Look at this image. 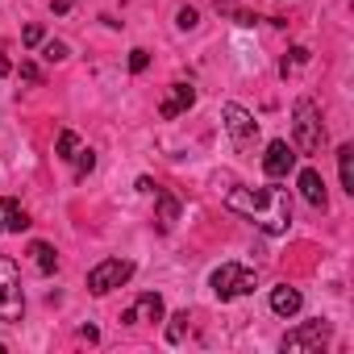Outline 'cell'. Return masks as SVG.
<instances>
[{
	"instance_id": "cell-17",
	"label": "cell",
	"mask_w": 354,
	"mask_h": 354,
	"mask_svg": "<svg viewBox=\"0 0 354 354\" xmlns=\"http://www.w3.org/2000/svg\"><path fill=\"white\" fill-rule=\"evenodd\" d=\"M75 150H80V138H75L71 129H63V133H59V142H55V154L71 162V154H75Z\"/></svg>"
},
{
	"instance_id": "cell-21",
	"label": "cell",
	"mask_w": 354,
	"mask_h": 354,
	"mask_svg": "<svg viewBox=\"0 0 354 354\" xmlns=\"http://www.w3.org/2000/svg\"><path fill=\"white\" fill-rule=\"evenodd\" d=\"M42 59H46V63H63V59H67V46L50 38V42H42Z\"/></svg>"
},
{
	"instance_id": "cell-22",
	"label": "cell",
	"mask_w": 354,
	"mask_h": 354,
	"mask_svg": "<svg viewBox=\"0 0 354 354\" xmlns=\"http://www.w3.org/2000/svg\"><path fill=\"white\" fill-rule=\"evenodd\" d=\"M304 63H308V50H304V46H296V50H292V59H283V63H279V71H283V75H292V71H296V67H304Z\"/></svg>"
},
{
	"instance_id": "cell-6",
	"label": "cell",
	"mask_w": 354,
	"mask_h": 354,
	"mask_svg": "<svg viewBox=\"0 0 354 354\" xmlns=\"http://www.w3.org/2000/svg\"><path fill=\"white\" fill-rule=\"evenodd\" d=\"M221 117H225V129H230V138H234L238 146H254V138H259V121H254L242 104H225Z\"/></svg>"
},
{
	"instance_id": "cell-23",
	"label": "cell",
	"mask_w": 354,
	"mask_h": 354,
	"mask_svg": "<svg viewBox=\"0 0 354 354\" xmlns=\"http://www.w3.org/2000/svg\"><path fill=\"white\" fill-rule=\"evenodd\" d=\"M146 67H150V50H142V46H138V50H129V71L138 75V71H146Z\"/></svg>"
},
{
	"instance_id": "cell-5",
	"label": "cell",
	"mask_w": 354,
	"mask_h": 354,
	"mask_svg": "<svg viewBox=\"0 0 354 354\" xmlns=\"http://www.w3.org/2000/svg\"><path fill=\"white\" fill-rule=\"evenodd\" d=\"M329 333H333V329H329V321H304L300 329L283 333V342H279V346H283L288 354H317V350L329 342Z\"/></svg>"
},
{
	"instance_id": "cell-24",
	"label": "cell",
	"mask_w": 354,
	"mask_h": 354,
	"mask_svg": "<svg viewBox=\"0 0 354 354\" xmlns=\"http://www.w3.org/2000/svg\"><path fill=\"white\" fill-rule=\"evenodd\" d=\"M26 46H42V26H26Z\"/></svg>"
},
{
	"instance_id": "cell-10",
	"label": "cell",
	"mask_w": 354,
	"mask_h": 354,
	"mask_svg": "<svg viewBox=\"0 0 354 354\" xmlns=\"http://www.w3.org/2000/svg\"><path fill=\"white\" fill-rule=\"evenodd\" d=\"M125 325H142V321H162V296L158 292H146V296H138L133 300V308L121 317Z\"/></svg>"
},
{
	"instance_id": "cell-28",
	"label": "cell",
	"mask_w": 354,
	"mask_h": 354,
	"mask_svg": "<svg viewBox=\"0 0 354 354\" xmlns=\"http://www.w3.org/2000/svg\"><path fill=\"white\" fill-rule=\"evenodd\" d=\"M0 50H5V46H0ZM9 71H13V67H9V59L0 55V75H9Z\"/></svg>"
},
{
	"instance_id": "cell-25",
	"label": "cell",
	"mask_w": 354,
	"mask_h": 354,
	"mask_svg": "<svg viewBox=\"0 0 354 354\" xmlns=\"http://www.w3.org/2000/svg\"><path fill=\"white\" fill-rule=\"evenodd\" d=\"M21 80H30V84H42V71H38L34 63H21Z\"/></svg>"
},
{
	"instance_id": "cell-26",
	"label": "cell",
	"mask_w": 354,
	"mask_h": 354,
	"mask_svg": "<svg viewBox=\"0 0 354 354\" xmlns=\"http://www.w3.org/2000/svg\"><path fill=\"white\" fill-rule=\"evenodd\" d=\"M234 17H238V26H254V21H263L259 13H242V9H234Z\"/></svg>"
},
{
	"instance_id": "cell-15",
	"label": "cell",
	"mask_w": 354,
	"mask_h": 354,
	"mask_svg": "<svg viewBox=\"0 0 354 354\" xmlns=\"http://www.w3.org/2000/svg\"><path fill=\"white\" fill-rule=\"evenodd\" d=\"M337 175H342V188L354 196V146H337Z\"/></svg>"
},
{
	"instance_id": "cell-1",
	"label": "cell",
	"mask_w": 354,
	"mask_h": 354,
	"mask_svg": "<svg viewBox=\"0 0 354 354\" xmlns=\"http://www.w3.org/2000/svg\"><path fill=\"white\" fill-rule=\"evenodd\" d=\"M292 129H296V146L300 154H317L325 146V125H321V109L313 100H296L292 109Z\"/></svg>"
},
{
	"instance_id": "cell-27",
	"label": "cell",
	"mask_w": 354,
	"mask_h": 354,
	"mask_svg": "<svg viewBox=\"0 0 354 354\" xmlns=\"http://www.w3.org/2000/svg\"><path fill=\"white\" fill-rule=\"evenodd\" d=\"M213 5H217V13H234V9H238V0H213Z\"/></svg>"
},
{
	"instance_id": "cell-7",
	"label": "cell",
	"mask_w": 354,
	"mask_h": 354,
	"mask_svg": "<svg viewBox=\"0 0 354 354\" xmlns=\"http://www.w3.org/2000/svg\"><path fill=\"white\" fill-rule=\"evenodd\" d=\"M225 205L234 209V213H246V217H263L267 213V205H271V188H234L230 196H225Z\"/></svg>"
},
{
	"instance_id": "cell-11",
	"label": "cell",
	"mask_w": 354,
	"mask_h": 354,
	"mask_svg": "<svg viewBox=\"0 0 354 354\" xmlns=\"http://www.w3.org/2000/svg\"><path fill=\"white\" fill-rule=\"evenodd\" d=\"M300 196H304L313 209H321V213H325V205H329V196H325V180H321L313 167L300 171Z\"/></svg>"
},
{
	"instance_id": "cell-18",
	"label": "cell",
	"mask_w": 354,
	"mask_h": 354,
	"mask_svg": "<svg viewBox=\"0 0 354 354\" xmlns=\"http://www.w3.org/2000/svg\"><path fill=\"white\" fill-rule=\"evenodd\" d=\"M184 333H188V313H175L167 325V342H184Z\"/></svg>"
},
{
	"instance_id": "cell-8",
	"label": "cell",
	"mask_w": 354,
	"mask_h": 354,
	"mask_svg": "<svg viewBox=\"0 0 354 354\" xmlns=\"http://www.w3.org/2000/svg\"><path fill=\"white\" fill-rule=\"evenodd\" d=\"M292 167H296V150H292L283 138H275V142L267 146V154H263V171L271 175V180H283Z\"/></svg>"
},
{
	"instance_id": "cell-16",
	"label": "cell",
	"mask_w": 354,
	"mask_h": 354,
	"mask_svg": "<svg viewBox=\"0 0 354 354\" xmlns=\"http://www.w3.org/2000/svg\"><path fill=\"white\" fill-rule=\"evenodd\" d=\"M30 254H34L38 271H46V275L59 267V254H55V246H50V242H34V246H30Z\"/></svg>"
},
{
	"instance_id": "cell-4",
	"label": "cell",
	"mask_w": 354,
	"mask_h": 354,
	"mask_svg": "<svg viewBox=\"0 0 354 354\" xmlns=\"http://www.w3.org/2000/svg\"><path fill=\"white\" fill-rule=\"evenodd\" d=\"M129 275H133V263H129V259H104V263H96V267L88 271V292H92V296H109V292L121 288Z\"/></svg>"
},
{
	"instance_id": "cell-2",
	"label": "cell",
	"mask_w": 354,
	"mask_h": 354,
	"mask_svg": "<svg viewBox=\"0 0 354 354\" xmlns=\"http://www.w3.org/2000/svg\"><path fill=\"white\" fill-rule=\"evenodd\" d=\"M26 296H21V271L9 254H0V321H21Z\"/></svg>"
},
{
	"instance_id": "cell-9",
	"label": "cell",
	"mask_w": 354,
	"mask_h": 354,
	"mask_svg": "<svg viewBox=\"0 0 354 354\" xmlns=\"http://www.w3.org/2000/svg\"><path fill=\"white\" fill-rule=\"evenodd\" d=\"M196 104V88L192 84H171V92H167V100L158 104V117H180V113H188Z\"/></svg>"
},
{
	"instance_id": "cell-3",
	"label": "cell",
	"mask_w": 354,
	"mask_h": 354,
	"mask_svg": "<svg viewBox=\"0 0 354 354\" xmlns=\"http://www.w3.org/2000/svg\"><path fill=\"white\" fill-rule=\"evenodd\" d=\"M209 288H213V296H217V300H238V296H246V292H254V288H259V275H254L250 267L221 263V267L213 271Z\"/></svg>"
},
{
	"instance_id": "cell-20",
	"label": "cell",
	"mask_w": 354,
	"mask_h": 354,
	"mask_svg": "<svg viewBox=\"0 0 354 354\" xmlns=\"http://www.w3.org/2000/svg\"><path fill=\"white\" fill-rule=\"evenodd\" d=\"M175 26H180V30L188 34V30H196V26H201V13H196L192 5H184L180 13H175Z\"/></svg>"
},
{
	"instance_id": "cell-13",
	"label": "cell",
	"mask_w": 354,
	"mask_h": 354,
	"mask_svg": "<svg viewBox=\"0 0 354 354\" xmlns=\"http://www.w3.org/2000/svg\"><path fill=\"white\" fill-rule=\"evenodd\" d=\"M300 304H304V300H300L296 288H288V283H283V288H271V313H275V317H296Z\"/></svg>"
},
{
	"instance_id": "cell-19",
	"label": "cell",
	"mask_w": 354,
	"mask_h": 354,
	"mask_svg": "<svg viewBox=\"0 0 354 354\" xmlns=\"http://www.w3.org/2000/svg\"><path fill=\"white\" fill-rule=\"evenodd\" d=\"M71 162H75V175L84 180V175L96 167V150H75V154H71Z\"/></svg>"
},
{
	"instance_id": "cell-14",
	"label": "cell",
	"mask_w": 354,
	"mask_h": 354,
	"mask_svg": "<svg viewBox=\"0 0 354 354\" xmlns=\"http://www.w3.org/2000/svg\"><path fill=\"white\" fill-rule=\"evenodd\" d=\"M154 209H158V230H171L175 217H180V201L171 192H154Z\"/></svg>"
},
{
	"instance_id": "cell-29",
	"label": "cell",
	"mask_w": 354,
	"mask_h": 354,
	"mask_svg": "<svg viewBox=\"0 0 354 354\" xmlns=\"http://www.w3.org/2000/svg\"><path fill=\"white\" fill-rule=\"evenodd\" d=\"M0 230H5V225H0Z\"/></svg>"
},
{
	"instance_id": "cell-12",
	"label": "cell",
	"mask_w": 354,
	"mask_h": 354,
	"mask_svg": "<svg viewBox=\"0 0 354 354\" xmlns=\"http://www.w3.org/2000/svg\"><path fill=\"white\" fill-rule=\"evenodd\" d=\"M0 225H5L9 234H26L34 221H30V213H26L13 196H5V201H0Z\"/></svg>"
}]
</instances>
